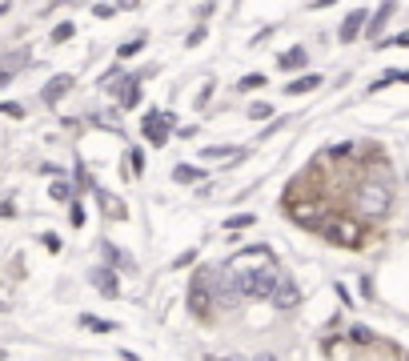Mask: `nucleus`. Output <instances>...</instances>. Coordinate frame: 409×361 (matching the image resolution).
Returning <instances> with one entry per match:
<instances>
[{"mask_svg":"<svg viewBox=\"0 0 409 361\" xmlns=\"http://www.w3.org/2000/svg\"><path fill=\"white\" fill-rule=\"evenodd\" d=\"M69 37H73V25H61L57 32H52V40H57V45H61V40H69Z\"/></svg>","mask_w":409,"mask_h":361,"instance_id":"nucleus-21","label":"nucleus"},{"mask_svg":"<svg viewBox=\"0 0 409 361\" xmlns=\"http://www.w3.org/2000/svg\"><path fill=\"white\" fill-rule=\"evenodd\" d=\"M273 305H277V309H293V305H297L301 301V289L293 285V281H289V277H281V281H277V289H273Z\"/></svg>","mask_w":409,"mask_h":361,"instance_id":"nucleus-5","label":"nucleus"},{"mask_svg":"<svg viewBox=\"0 0 409 361\" xmlns=\"http://www.w3.org/2000/svg\"><path fill=\"white\" fill-rule=\"evenodd\" d=\"M0 112H8V117H20V109H16V105H0Z\"/></svg>","mask_w":409,"mask_h":361,"instance_id":"nucleus-25","label":"nucleus"},{"mask_svg":"<svg viewBox=\"0 0 409 361\" xmlns=\"http://www.w3.org/2000/svg\"><path fill=\"white\" fill-rule=\"evenodd\" d=\"M345 153H353V145H337V149H329V157H333V161H341Z\"/></svg>","mask_w":409,"mask_h":361,"instance_id":"nucleus-23","label":"nucleus"},{"mask_svg":"<svg viewBox=\"0 0 409 361\" xmlns=\"http://www.w3.org/2000/svg\"><path fill=\"white\" fill-rule=\"evenodd\" d=\"M105 253H109V261H112V265H124V269H133V261H129V257H124V253L117 249V245H105Z\"/></svg>","mask_w":409,"mask_h":361,"instance_id":"nucleus-16","label":"nucleus"},{"mask_svg":"<svg viewBox=\"0 0 409 361\" xmlns=\"http://www.w3.org/2000/svg\"><path fill=\"white\" fill-rule=\"evenodd\" d=\"M145 137H149L153 145H165V141H169V117H165V112H149V117H145Z\"/></svg>","mask_w":409,"mask_h":361,"instance_id":"nucleus-6","label":"nucleus"},{"mask_svg":"<svg viewBox=\"0 0 409 361\" xmlns=\"http://www.w3.org/2000/svg\"><path fill=\"white\" fill-rule=\"evenodd\" d=\"M225 361H245V357H225Z\"/></svg>","mask_w":409,"mask_h":361,"instance_id":"nucleus-27","label":"nucleus"},{"mask_svg":"<svg viewBox=\"0 0 409 361\" xmlns=\"http://www.w3.org/2000/svg\"><path fill=\"white\" fill-rule=\"evenodd\" d=\"M393 209V189L385 181H361L357 185V213L365 221H381L385 213Z\"/></svg>","mask_w":409,"mask_h":361,"instance_id":"nucleus-1","label":"nucleus"},{"mask_svg":"<svg viewBox=\"0 0 409 361\" xmlns=\"http://www.w3.org/2000/svg\"><path fill=\"white\" fill-rule=\"evenodd\" d=\"M389 16H393V4H381V8H377V13H373V28H369L373 37H377V32H381V25H385V20H389Z\"/></svg>","mask_w":409,"mask_h":361,"instance_id":"nucleus-15","label":"nucleus"},{"mask_svg":"<svg viewBox=\"0 0 409 361\" xmlns=\"http://www.w3.org/2000/svg\"><path fill=\"white\" fill-rule=\"evenodd\" d=\"M257 361H277V357H273V353H261V357Z\"/></svg>","mask_w":409,"mask_h":361,"instance_id":"nucleus-26","label":"nucleus"},{"mask_svg":"<svg viewBox=\"0 0 409 361\" xmlns=\"http://www.w3.org/2000/svg\"><path fill=\"white\" fill-rule=\"evenodd\" d=\"M209 161H221V157H237V149H205Z\"/></svg>","mask_w":409,"mask_h":361,"instance_id":"nucleus-20","label":"nucleus"},{"mask_svg":"<svg viewBox=\"0 0 409 361\" xmlns=\"http://www.w3.org/2000/svg\"><path fill=\"white\" fill-rule=\"evenodd\" d=\"M277 269L273 265H261V269H249V273H241L233 281L237 285V297H253V301H269L273 289H277Z\"/></svg>","mask_w":409,"mask_h":361,"instance_id":"nucleus-2","label":"nucleus"},{"mask_svg":"<svg viewBox=\"0 0 409 361\" xmlns=\"http://www.w3.org/2000/svg\"><path fill=\"white\" fill-rule=\"evenodd\" d=\"M361 25H365V13H361V8H357V13H349L345 25H341V40H345V45H349V40H357L361 37Z\"/></svg>","mask_w":409,"mask_h":361,"instance_id":"nucleus-9","label":"nucleus"},{"mask_svg":"<svg viewBox=\"0 0 409 361\" xmlns=\"http://www.w3.org/2000/svg\"><path fill=\"white\" fill-rule=\"evenodd\" d=\"M117 100H121L124 109H133L136 100H141V93H136V81H133V76H129V81H121V85H117Z\"/></svg>","mask_w":409,"mask_h":361,"instance_id":"nucleus-10","label":"nucleus"},{"mask_svg":"<svg viewBox=\"0 0 409 361\" xmlns=\"http://www.w3.org/2000/svg\"><path fill=\"white\" fill-rule=\"evenodd\" d=\"M385 45H401V49H409V32H401V37H393V40H385Z\"/></svg>","mask_w":409,"mask_h":361,"instance_id":"nucleus-24","label":"nucleus"},{"mask_svg":"<svg viewBox=\"0 0 409 361\" xmlns=\"http://www.w3.org/2000/svg\"><path fill=\"white\" fill-rule=\"evenodd\" d=\"M325 237H329L333 245L357 249L361 241H365V229H361V221H349V217H329V221H325Z\"/></svg>","mask_w":409,"mask_h":361,"instance_id":"nucleus-3","label":"nucleus"},{"mask_svg":"<svg viewBox=\"0 0 409 361\" xmlns=\"http://www.w3.org/2000/svg\"><path fill=\"white\" fill-rule=\"evenodd\" d=\"M289 213H293L301 225H317V221H321V209H317V205H293Z\"/></svg>","mask_w":409,"mask_h":361,"instance_id":"nucleus-11","label":"nucleus"},{"mask_svg":"<svg viewBox=\"0 0 409 361\" xmlns=\"http://www.w3.org/2000/svg\"><path fill=\"white\" fill-rule=\"evenodd\" d=\"M93 193H97V201L105 205V213H109V217H124V205H121L117 197H109V193H105V189H97V185H93Z\"/></svg>","mask_w":409,"mask_h":361,"instance_id":"nucleus-12","label":"nucleus"},{"mask_svg":"<svg viewBox=\"0 0 409 361\" xmlns=\"http://www.w3.org/2000/svg\"><path fill=\"white\" fill-rule=\"evenodd\" d=\"M321 85V76L317 73H309V76H301V81H293V85L285 88V93H293V97H301V93H313V88Z\"/></svg>","mask_w":409,"mask_h":361,"instance_id":"nucleus-13","label":"nucleus"},{"mask_svg":"<svg viewBox=\"0 0 409 361\" xmlns=\"http://www.w3.org/2000/svg\"><path fill=\"white\" fill-rule=\"evenodd\" d=\"M189 313H193V317H205V321H209V313H213L209 285H205V277L201 273H197V281L189 285Z\"/></svg>","mask_w":409,"mask_h":361,"instance_id":"nucleus-4","label":"nucleus"},{"mask_svg":"<svg viewBox=\"0 0 409 361\" xmlns=\"http://www.w3.org/2000/svg\"><path fill=\"white\" fill-rule=\"evenodd\" d=\"M69 88H73V76H52L49 85H45V100H49V105H57V100L69 93Z\"/></svg>","mask_w":409,"mask_h":361,"instance_id":"nucleus-7","label":"nucleus"},{"mask_svg":"<svg viewBox=\"0 0 409 361\" xmlns=\"http://www.w3.org/2000/svg\"><path fill=\"white\" fill-rule=\"evenodd\" d=\"M52 197H57V201H69V197H73V185H69V181H57V185H52Z\"/></svg>","mask_w":409,"mask_h":361,"instance_id":"nucleus-17","label":"nucleus"},{"mask_svg":"<svg viewBox=\"0 0 409 361\" xmlns=\"http://www.w3.org/2000/svg\"><path fill=\"white\" fill-rule=\"evenodd\" d=\"M93 285H97L105 297H117V273H112V269H93Z\"/></svg>","mask_w":409,"mask_h":361,"instance_id":"nucleus-8","label":"nucleus"},{"mask_svg":"<svg viewBox=\"0 0 409 361\" xmlns=\"http://www.w3.org/2000/svg\"><path fill=\"white\" fill-rule=\"evenodd\" d=\"M245 225H253V217H249V213H237V217H229V229H245Z\"/></svg>","mask_w":409,"mask_h":361,"instance_id":"nucleus-19","label":"nucleus"},{"mask_svg":"<svg viewBox=\"0 0 409 361\" xmlns=\"http://www.w3.org/2000/svg\"><path fill=\"white\" fill-rule=\"evenodd\" d=\"M173 177H177V181H197V169H189V165H177V169H173Z\"/></svg>","mask_w":409,"mask_h":361,"instance_id":"nucleus-18","label":"nucleus"},{"mask_svg":"<svg viewBox=\"0 0 409 361\" xmlns=\"http://www.w3.org/2000/svg\"><path fill=\"white\" fill-rule=\"evenodd\" d=\"M277 64H281V69H289V73H293V69H305V49H289Z\"/></svg>","mask_w":409,"mask_h":361,"instance_id":"nucleus-14","label":"nucleus"},{"mask_svg":"<svg viewBox=\"0 0 409 361\" xmlns=\"http://www.w3.org/2000/svg\"><path fill=\"white\" fill-rule=\"evenodd\" d=\"M353 341H361V345H369V341H373V333H369V329H361V325H357V329H353Z\"/></svg>","mask_w":409,"mask_h":361,"instance_id":"nucleus-22","label":"nucleus"}]
</instances>
